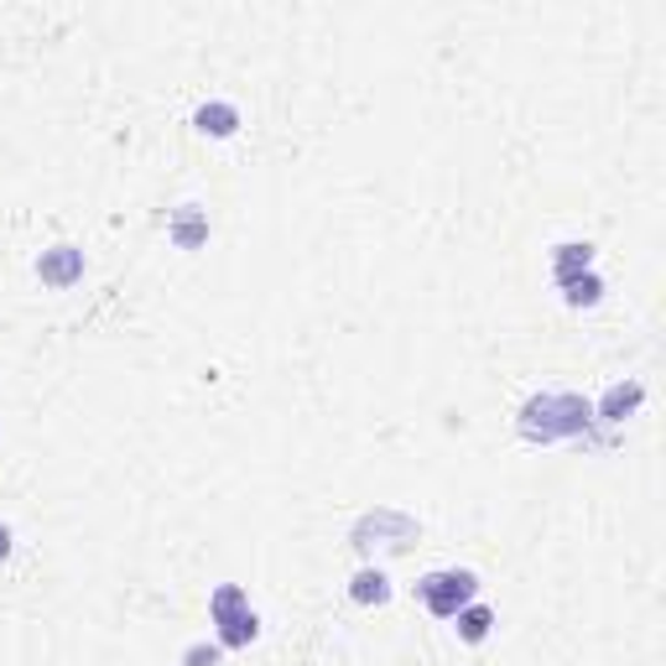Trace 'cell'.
Wrapping results in <instances>:
<instances>
[{
    "mask_svg": "<svg viewBox=\"0 0 666 666\" xmlns=\"http://www.w3.org/2000/svg\"><path fill=\"white\" fill-rule=\"evenodd\" d=\"M219 662H224V646H219V641H214V646H209V641H198V646L182 651V666H219Z\"/></svg>",
    "mask_w": 666,
    "mask_h": 666,
    "instance_id": "13",
    "label": "cell"
},
{
    "mask_svg": "<svg viewBox=\"0 0 666 666\" xmlns=\"http://www.w3.org/2000/svg\"><path fill=\"white\" fill-rule=\"evenodd\" d=\"M167 235H173L177 251H198V245L209 240V214H203L198 203H182V209H173V219H167Z\"/></svg>",
    "mask_w": 666,
    "mask_h": 666,
    "instance_id": "7",
    "label": "cell"
},
{
    "mask_svg": "<svg viewBox=\"0 0 666 666\" xmlns=\"http://www.w3.org/2000/svg\"><path fill=\"white\" fill-rule=\"evenodd\" d=\"M37 276L47 281V287H74L84 276V251L79 245H53V251H42L37 255Z\"/></svg>",
    "mask_w": 666,
    "mask_h": 666,
    "instance_id": "5",
    "label": "cell"
},
{
    "mask_svg": "<svg viewBox=\"0 0 666 666\" xmlns=\"http://www.w3.org/2000/svg\"><path fill=\"white\" fill-rule=\"evenodd\" d=\"M209 620L219 625V646L224 651L251 646L255 635H260V620H255V609H251V599H245L240 584H219L214 593H209Z\"/></svg>",
    "mask_w": 666,
    "mask_h": 666,
    "instance_id": "2",
    "label": "cell"
},
{
    "mask_svg": "<svg viewBox=\"0 0 666 666\" xmlns=\"http://www.w3.org/2000/svg\"><path fill=\"white\" fill-rule=\"evenodd\" d=\"M593 401H584L578 391H536L515 412V432L526 443H593Z\"/></svg>",
    "mask_w": 666,
    "mask_h": 666,
    "instance_id": "1",
    "label": "cell"
},
{
    "mask_svg": "<svg viewBox=\"0 0 666 666\" xmlns=\"http://www.w3.org/2000/svg\"><path fill=\"white\" fill-rule=\"evenodd\" d=\"M584 271H593V245L588 240H563L552 251V276L568 281V276H584Z\"/></svg>",
    "mask_w": 666,
    "mask_h": 666,
    "instance_id": "9",
    "label": "cell"
},
{
    "mask_svg": "<svg viewBox=\"0 0 666 666\" xmlns=\"http://www.w3.org/2000/svg\"><path fill=\"white\" fill-rule=\"evenodd\" d=\"M563 297H568V308H593L599 297H604V276L599 271H584V276H568V281H557Z\"/></svg>",
    "mask_w": 666,
    "mask_h": 666,
    "instance_id": "11",
    "label": "cell"
},
{
    "mask_svg": "<svg viewBox=\"0 0 666 666\" xmlns=\"http://www.w3.org/2000/svg\"><path fill=\"white\" fill-rule=\"evenodd\" d=\"M349 599L354 604H386V599H391V578H386V568H359L349 578Z\"/></svg>",
    "mask_w": 666,
    "mask_h": 666,
    "instance_id": "10",
    "label": "cell"
},
{
    "mask_svg": "<svg viewBox=\"0 0 666 666\" xmlns=\"http://www.w3.org/2000/svg\"><path fill=\"white\" fill-rule=\"evenodd\" d=\"M641 401H646V386L641 380H625V386H609L599 396V407H593V422H609V428H620L625 417L641 412Z\"/></svg>",
    "mask_w": 666,
    "mask_h": 666,
    "instance_id": "6",
    "label": "cell"
},
{
    "mask_svg": "<svg viewBox=\"0 0 666 666\" xmlns=\"http://www.w3.org/2000/svg\"><path fill=\"white\" fill-rule=\"evenodd\" d=\"M193 125L203 131V136H235L240 131V110L235 104H224V99H209V104H198L193 110Z\"/></svg>",
    "mask_w": 666,
    "mask_h": 666,
    "instance_id": "8",
    "label": "cell"
},
{
    "mask_svg": "<svg viewBox=\"0 0 666 666\" xmlns=\"http://www.w3.org/2000/svg\"><path fill=\"white\" fill-rule=\"evenodd\" d=\"M417 599H422V609H428V614H437V620H453L464 604H474V599H479V578H474L469 568L422 573V578H417Z\"/></svg>",
    "mask_w": 666,
    "mask_h": 666,
    "instance_id": "3",
    "label": "cell"
},
{
    "mask_svg": "<svg viewBox=\"0 0 666 666\" xmlns=\"http://www.w3.org/2000/svg\"><path fill=\"white\" fill-rule=\"evenodd\" d=\"M349 542L359 552H401L417 542V521L412 515H401V510H370V515H359L349 531Z\"/></svg>",
    "mask_w": 666,
    "mask_h": 666,
    "instance_id": "4",
    "label": "cell"
},
{
    "mask_svg": "<svg viewBox=\"0 0 666 666\" xmlns=\"http://www.w3.org/2000/svg\"><path fill=\"white\" fill-rule=\"evenodd\" d=\"M458 641H469V646H479L485 635H490V625H495V609H485V604H464L458 614Z\"/></svg>",
    "mask_w": 666,
    "mask_h": 666,
    "instance_id": "12",
    "label": "cell"
},
{
    "mask_svg": "<svg viewBox=\"0 0 666 666\" xmlns=\"http://www.w3.org/2000/svg\"><path fill=\"white\" fill-rule=\"evenodd\" d=\"M5 557H11V526L0 521V563H5Z\"/></svg>",
    "mask_w": 666,
    "mask_h": 666,
    "instance_id": "14",
    "label": "cell"
}]
</instances>
